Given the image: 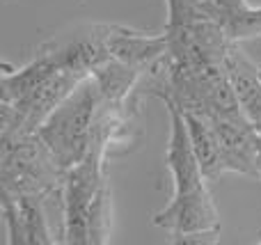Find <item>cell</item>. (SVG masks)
<instances>
[{
    "label": "cell",
    "instance_id": "6da1fadb",
    "mask_svg": "<svg viewBox=\"0 0 261 245\" xmlns=\"http://www.w3.org/2000/svg\"><path fill=\"white\" fill-rule=\"evenodd\" d=\"M170 113L167 170L174 193L165 209L153 213V225L174 236L176 243H213L220 234V218L206 188V174L193 151L186 117L176 105L165 103Z\"/></svg>",
    "mask_w": 261,
    "mask_h": 245
},
{
    "label": "cell",
    "instance_id": "7a4b0ae2",
    "mask_svg": "<svg viewBox=\"0 0 261 245\" xmlns=\"http://www.w3.org/2000/svg\"><path fill=\"white\" fill-rule=\"evenodd\" d=\"M87 76L60 69L46 55L0 71V133H37L44 119Z\"/></svg>",
    "mask_w": 261,
    "mask_h": 245
},
{
    "label": "cell",
    "instance_id": "3957f363",
    "mask_svg": "<svg viewBox=\"0 0 261 245\" xmlns=\"http://www.w3.org/2000/svg\"><path fill=\"white\" fill-rule=\"evenodd\" d=\"M99 105L101 90L94 78L87 76L37 128V135L44 140L62 170H71L85 158Z\"/></svg>",
    "mask_w": 261,
    "mask_h": 245
},
{
    "label": "cell",
    "instance_id": "277c9868",
    "mask_svg": "<svg viewBox=\"0 0 261 245\" xmlns=\"http://www.w3.org/2000/svg\"><path fill=\"white\" fill-rule=\"evenodd\" d=\"M62 165L37 133H0V188L48 197L64 188Z\"/></svg>",
    "mask_w": 261,
    "mask_h": 245
},
{
    "label": "cell",
    "instance_id": "5b68a950",
    "mask_svg": "<svg viewBox=\"0 0 261 245\" xmlns=\"http://www.w3.org/2000/svg\"><path fill=\"white\" fill-rule=\"evenodd\" d=\"M60 69L92 76L96 67L110 60L106 48V23H81L64 32H58L37 48Z\"/></svg>",
    "mask_w": 261,
    "mask_h": 245
},
{
    "label": "cell",
    "instance_id": "8992f818",
    "mask_svg": "<svg viewBox=\"0 0 261 245\" xmlns=\"http://www.w3.org/2000/svg\"><path fill=\"white\" fill-rule=\"evenodd\" d=\"M106 48L113 60H119L144 73L167 53V35L165 30L144 32L117 23H106Z\"/></svg>",
    "mask_w": 261,
    "mask_h": 245
},
{
    "label": "cell",
    "instance_id": "52a82bcc",
    "mask_svg": "<svg viewBox=\"0 0 261 245\" xmlns=\"http://www.w3.org/2000/svg\"><path fill=\"white\" fill-rule=\"evenodd\" d=\"M225 69L236 92V99L241 103V110L257 126L261 122V67L241 50L239 41H236L227 53Z\"/></svg>",
    "mask_w": 261,
    "mask_h": 245
},
{
    "label": "cell",
    "instance_id": "ba28073f",
    "mask_svg": "<svg viewBox=\"0 0 261 245\" xmlns=\"http://www.w3.org/2000/svg\"><path fill=\"white\" fill-rule=\"evenodd\" d=\"M184 117H186V126H188V135H190V142H193L195 156H197L206 179L213 181V179H218L220 174L227 172L225 158H222V145H220L216 126H213L211 119L199 117V115L184 113Z\"/></svg>",
    "mask_w": 261,
    "mask_h": 245
},
{
    "label": "cell",
    "instance_id": "9c48e42d",
    "mask_svg": "<svg viewBox=\"0 0 261 245\" xmlns=\"http://www.w3.org/2000/svg\"><path fill=\"white\" fill-rule=\"evenodd\" d=\"M92 78H94L96 85H99L101 99L103 101H110V103H126V101L133 99L135 90H138L142 71L110 58L108 62H103L101 67H96L94 71H92Z\"/></svg>",
    "mask_w": 261,
    "mask_h": 245
},
{
    "label": "cell",
    "instance_id": "30bf717a",
    "mask_svg": "<svg viewBox=\"0 0 261 245\" xmlns=\"http://www.w3.org/2000/svg\"><path fill=\"white\" fill-rule=\"evenodd\" d=\"M21 213L23 241L28 245H53L58 243L53 223L48 215V206L41 195H14Z\"/></svg>",
    "mask_w": 261,
    "mask_h": 245
},
{
    "label": "cell",
    "instance_id": "8fae6325",
    "mask_svg": "<svg viewBox=\"0 0 261 245\" xmlns=\"http://www.w3.org/2000/svg\"><path fill=\"white\" fill-rule=\"evenodd\" d=\"M110 213H113L110 186L106 181L96 193L90 211V245H103L110 241Z\"/></svg>",
    "mask_w": 261,
    "mask_h": 245
},
{
    "label": "cell",
    "instance_id": "7c38bea8",
    "mask_svg": "<svg viewBox=\"0 0 261 245\" xmlns=\"http://www.w3.org/2000/svg\"><path fill=\"white\" fill-rule=\"evenodd\" d=\"M225 30L229 32V37L236 41L261 37V7L248 5L243 12H239L229 23H227Z\"/></svg>",
    "mask_w": 261,
    "mask_h": 245
},
{
    "label": "cell",
    "instance_id": "4fadbf2b",
    "mask_svg": "<svg viewBox=\"0 0 261 245\" xmlns=\"http://www.w3.org/2000/svg\"><path fill=\"white\" fill-rule=\"evenodd\" d=\"M167 5V23L165 25H181L186 21L202 16L204 9V0H165Z\"/></svg>",
    "mask_w": 261,
    "mask_h": 245
},
{
    "label": "cell",
    "instance_id": "5bb4252c",
    "mask_svg": "<svg viewBox=\"0 0 261 245\" xmlns=\"http://www.w3.org/2000/svg\"><path fill=\"white\" fill-rule=\"evenodd\" d=\"M248 0H204V9L211 18H216L222 28L231 21L239 12L248 7Z\"/></svg>",
    "mask_w": 261,
    "mask_h": 245
},
{
    "label": "cell",
    "instance_id": "9a60e30c",
    "mask_svg": "<svg viewBox=\"0 0 261 245\" xmlns=\"http://www.w3.org/2000/svg\"><path fill=\"white\" fill-rule=\"evenodd\" d=\"M254 165H257V179H261V133L257 131V140H254Z\"/></svg>",
    "mask_w": 261,
    "mask_h": 245
},
{
    "label": "cell",
    "instance_id": "2e32d148",
    "mask_svg": "<svg viewBox=\"0 0 261 245\" xmlns=\"http://www.w3.org/2000/svg\"><path fill=\"white\" fill-rule=\"evenodd\" d=\"M254 128H257V131L261 133V122H259V124H257V126H254Z\"/></svg>",
    "mask_w": 261,
    "mask_h": 245
}]
</instances>
